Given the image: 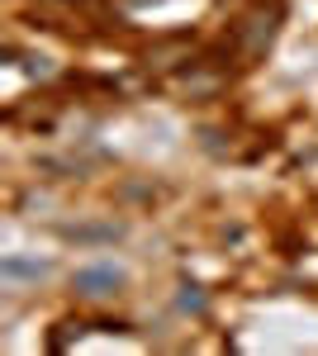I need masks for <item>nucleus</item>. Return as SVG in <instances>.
Returning <instances> with one entry per match:
<instances>
[{
    "label": "nucleus",
    "instance_id": "1",
    "mask_svg": "<svg viewBox=\"0 0 318 356\" xmlns=\"http://www.w3.org/2000/svg\"><path fill=\"white\" fill-rule=\"evenodd\" d=\"M119 285H124V275L114 271V266H86V271H77V290L81 295H95V300L114 295Z\"/></svg>",
    "mask_w": 318,
    "mask_h": 356
},
{
    "label": "nucleus",
    "instance_id": "2",
    "mask_svg": "<svg viewBox=\"0 0 318 356\" xmlns=\"http://www.w3.org/2000/svg\"><path fill=\"white\" fill-rule=\"evenodd\" d=\"M5 275H43V261H5Z\"/></svg>",
    "mask_w": 318,
    "mask_h": 356
}]
</instances>
